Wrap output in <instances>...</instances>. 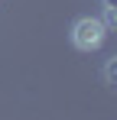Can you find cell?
I'll list each match as a JSON object with an SVG mask.
<instances>
[{"label": "cell", "instance_id": "1", "mask_svg": "<svg viewBox=\"0 0 117 120\" xmlns=\"http://www.w3.org/2000/svg\"><path fill=\"white\" fill-rule=\"evenodd\" d=\"M104 36H107V26H104L101 20H94V16H81V20L72 26V45L81 49V52H94V49H101Z\"/></svg>", "mask_w": 117, "mask_h": 120}]
</instances>
